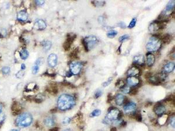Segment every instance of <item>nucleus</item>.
<instances>
[{
  "label": "nucleus",
  "mask_w": 175,
  "mask_h": 131,
  "mask_svg": "<svg viewBox=\"0 0 175 131\" xmlns=\"http://www.w3.org/2000/svg\"><path fill=\"white\" fill-rule=\"evenodd\" d=\"M163 41L161 39L160 34H151L146 40L145 49L146 52H151V53H157L163 47Z\"/></svg>",
  "instance_id": "obj_2"
},
{
  "label": "nucleus",
  "mask_w": 175,
  "mask_h": 131,
  "mask_svg": "<svg viewBox=\"0 0 175 131\" xmlns=\"http://www.w3.org/2000/svg\"><path fill=\"white\" fill-rule=\"evenodd\" d=\"M10 131H19L18 128H13V129H11Z\"/></svg>",
  "instance_id": "obj_48"
},
{
  "label": "nucleus",
  "mask_w": 175,
  "mask_h": 131,
  "mask_svg": "<svg viewBox=\"0 0 175 131\" xmlns=\"http://www.w3.org/2000/svg\"><path fill=\"white\" fill-rule=\"evenodd\" d=\"M167 20H160V19H156V20L152 21L149 25H148V32L150 34H158V32L161 31L163 28H165Z\"/></svg>",
  "instance_id": "obj_8"
},
{
  "label": "nucleus",
  "mask_w": 175,
  "mask_h": 131,
  "mask_svg": "<svg viewBox=\"0 0 175 131\" xmlns=\"http://www.w3.org/2000/svg\"><path fill=\"white\" fill-rule=\"evenodd\" d=\"M39 69H40V66L38 65V64L34 63L32 65V68H31V72H32V74H37L38 71H39Z\"/></svg>",
  "instance_id": "obj_34"
},
{
  "label": "nucleus",
  "mask_w": 175,
  "mask_h": 131,
  "mask_svg": "<svg viewBox=\"0 0 175 131\" xmlns=\"http://www.w3.org/2000/svg\"><path fill=\"white\" fill-rule=\"evenodd\" d=\"M117 35H118V32H117V30H115L114 28H112V29H110L106 32V36L107 38H109V39H113Z\"/></svg>",
  "instance_id": "obj_28"
},
{
  "label": "nucleus",
  "mask_w": 175,
  "mask_h": 131,
  "mask_svg": "<svg viewBox=\"0 0 175 131\" xmlns=\"http://www.w3.org/2000/svg\"><path fill=\"white\" fill-rule=\"evenodd\" d=\"M146 81L149 83L150 85H153V86H158V85L161 84V82H160L156 72L147 73V74H146Z\"/></svg>",
  "instance_id": "obj_15"
},
{
  "label": "nucleus",
  "mask_w": 175,
  "mask_h": 131,
  "mask_svg": "<svg viewBox=\"0 0 175 131\" xmlns=\"http://www.w3.org/2000/svg\"><path fill=\"white\" fill-rule=\"evenodd\" d=\"M145 67L148 69H151L156 63V55L151 52H146L145 53Z\"/></svg>",
  "instance_id": "obj_12"
},
{
  "label": "nucleus",
  "mask_w": 175,
  "mask_h": 131,
  "mask_svg": "<svg viewBox=\"0 0 175 131\" xmlns=\"http://www.w3.org/2000/svg\"><path fill=\"white\" fill-rule=\"evenodd\" d=\"M57 123V118L55 115H47L45 116L43 119V124L48 128H53L56 126Z\"/></svg>",
  "instance_id": "obj_16"
},
{
  "label": "nucleus",
  "mask_w": 175,
  "mask_h": 131,
  "mask_svg": "<svg viewBox=\"0 0 175 131\" xmlns=\"http://www.w3.org/2000/svg\"><path fill=\"white\" fill-rule=\"evenodd\" d=\"M125 74H126V77H129V76H136V77H140L141 74H142V69L137 67V66L131 65L130 67L127 69Z\"/></svg>",
  "instance_id": "obj_17"
},
{
  "label": "nucleus",
  "mask_w": 175,
  "mask_h": 131,
  "mask_svg": "<svg viewBox=\"0 0 175 131\" xmlns=\"http://www.w3.org/2000/svg\"><path fill=\"white\" fill-rule=\"evenodd\" d=\"M45 3H46V2H45L44 0H41V1H39V0H36V1H34V4H35L36 6H38V7L43 6Z\"/></svg>",
  "instance_id": "obj_41"
},
{
  "label": "nucleus",
  "mask_w": 175,
  "mask_h": 131,
  "mask_svg": "<svg viewBox=\"0 0 175 131\" xmlns=\"http://www.w3.org/2000/svg\"><path fill=\"white\" fill-rule=\"evenodd\" d=\"M18 52H19V56H20L21 60H26V59L29 57V52H28V50L26 49L25 47H22Z\"/></svg>",
  "instance_id": "obj_24"
},
{
  "label": "nucleus",
  "mask_w": 175,
  "mask_h": 131,
  "mask_svg": "<svg viewBox=\"0 0 175 131\" xmlns=\"http://www.w3.org/2000/svg\"><path fill=\"white\" fill-rule=\"evenodd\" d=\"M128 100V98L125 96V95H123L120 92H118V93H116L114 95L113 97V102H114V105L116 107H118V108H120L125 104V102Z\"/></svg>",
  "instance_id": "obj_14"
},
{
  "label": "nucleus",
  "mask_w": 175,
  "mask_h": 131,
  "mask_svg": "<svg viewBox=\"0 0 175 131\" xmlns=\"http://www.w3.org/2000/svg\"><path fill=\"white\" fill-rule=\"evenodd\" d=\"M0 35H1V37H7V35H8V30H7V28H1L0 29Z\"/></svg>",
  "instance_id": "obj_38"
},
{
  "label": "nucleus",
  "mask_w": 175,
  "mask_h": 131,
  "mask_svg": "<svg viewBox=\"0 0 175 131\" xmlns=\"http://www.w3.org/2000/svg\"><path fill=\"white\" fill-rule=\"evenodd\" d=\"M101 113H102L101 109H99V108H95V109H93V110L89 113V117H90V118L99 117V116L101 115Z\"/></svg>",
  "instance_id": "obj_27"
},
{
  "label": "nucleus",
  "mask_w": 175,
  "mask_h": 131,
  "mask_svg": "<svg viewBox=\"0 0 175 131\" xmlns=\"http://www.w3.org/2000/svg\"><path fill=\"white\" fill-rule=\"evenodd\" d=\"M103 95V92H102V90L101 89H97V90H95V92H94V98L95 99H98V98H100Z\"/></svg>",
  "instance_id": "obj_36"
},
{
  "label": "nucleus",
  "mask_w": 175,
  "mask_h": 131,
  "mask_svg": "<svg viewBox=\"0 0 175 131\" xmlns=\"http://www.w3.org/2000/svg\"><path fill=\"white\" fill-rule=\"evenodd\" d=\"M118 26H119V28H121V29H126L127 28V25L125 24L124 21H120V22H118Z\"/></svg>",
  "instance_id": "obj_44"
},
{
  "label": "nucleus",
  "mask_w": 175,
  "mask_h": 131,
  "mask_svg": "<svg viewBox=\"0 0 175 131\" xmlns=\"http://www.w3.org/2000/svg\"><path fill=\"white\" fill-rule=\"evenodd\" d=\"M77 104V95L75 93L64 92L57 97L56 109L60 112H67L72 110Z\"/></svg>",
  "instance_id": "obj_1"
},
{
  "label": "nucleus",
  "mask_w": 175,
  "mask_h": 131,
  "mask_svg": "<svg viewBox=\"0 0 175 131\" xmlns=\"http://www.w3.org/2000/svg\"><path fill=\"white\" fill-rule=\"evenodd\" d=\"M84 69V62L81 60H71L68 63V71L73 77H78L82 74Z\"/></svg>",
  "instance_id": "obj_5"
},
{
  "label": "nucleus",
  "mask_w": 175,
  "mask_h": 131,
  "mask_svg": "<svg viewBox=\"0 0 175 131\" xmlns=\"http://www.w3.org/2000/svg\"><path fill=\"white\" fill-rule=\"evenodd\" d=\"M24 75H25V71H23V70H19L18 72L16 73L15 77H16V78H18V79H21V78H22Z\"/></svg>",
  "instance_id": "obj_39"
},
{
  "label": "nucleus",
  "mask_w": 175,
  "mask_h": 131,
  "mask_svg": "<svg viewBox=\"0 0 175 131\" xmlns=\"http://www.w3.org/2000/svg\"><path fill=\"white\" fill-rule=\"evenodd\" d=\"M156 73H157V76H158V78H159L160 82H161V84L162 83H165L167 80L169 79V75L163 73L162 71H158V72H156Z\"/></svg>",
  "instance_id": "obj_25"
},
{
  "label": "nucleus",
  "mask_w": 175,
  "mask_h": 131,
  "mask_svg": "<svg viewBox=\"0 0 175 131\" xmlns=\"http://www.w3.org/2000/svg\"><path fill=\"white\" fill-rule=\"evenodd\" d=\"M33 123V116L28 112H22L18 114L14 121V124L18 128H27Z\"/></svg>",
  "instance_id": "obj_3"
},
{
  "label": "nucleus",
  "mask_w": 175,
  "mask_h": 131,
  "mask_svg": "<svg viewBox=\"0 0 175 131\" xmlns=\"http://www.w3.org/2000/svg\"><path fill=\"white\" fill-rule=\"evenodd\" d=\"M33 28L35 30H38V31H43L47 28V22L44 20V19L38 18L35 20L34 24H33Z\"/></svg>",
  "instance_id": "obj_20"
},
{
  "label": "nucleus",
  "mask_w": 175,
  "mask_h": 131,
  "mask_svg": "<svg viewBox=\"0 0 175 131\" xmlns=\"http://www.w3.org/2000/svg\"><path fill=\"white\" fill-rule=\"evenodd\" d=\"M166 124L168 125L172 130H174V127H175V115H174V113H171L168 115Z\"/></svg>",
  "instance_id": "obj_23"
},
{
  "label": "nucleus",
  "mask_w": 175,
  "mask_h": 131,
  "mask_svg": "<svg viewBox=\"0 0 175 131\" xmlns=\"http://www.w3.org/2000/svg\"><path fill=\"white\" fill-rule=\"evenodd\" d=\"M36 87H37V85H36V83H35V82H29L25 86V90H26V91H33V90H34Z\"/></svg>",
  "instance_id": "obj_29"
},
{
  "label": "nucleus",
  "mask_w": 175,
  "mask_h": 131,
  "mask_svg": "<svg viewBox=\"0 0 175 131\" xmlns=\"http://www.w3.org/2000/svg\"><path fill=\"white\" fill-rule=\"evenodd\" d=\"M167 118H168V114H165V115H162L160 117H157L156 123H158V125L163 126L167 123Z\"/></svg>",
  "instance_id": "obj_26"
},
{
  "label": "nucleus",
  "mask_w": 175,
  "mask_h": 131,
  "mask_svg": "<svg viewBox=\"0 0 175 131\" xmlns=\"http://www.w3.org/2000/svg\"><path fill=\"white\" fill-rule=\"evenodd\" d=\"M47 64L51 69L56 68V66L58 65V55L55 53L49 54L48 57H47Z\"/></svg>",
  "instance_id": "obj_18"
},
{
  "label": "nucleus",
  "mask_w": 175,
  "mask_h": 131,
  "mask_svg": "<svg viewBox=\"0 0 175 131\" xmlns=\"http://www.w3.org/2000/svg\"><path fill=\"white\" fill-rule=\"evenodd\" d=\"M152 111H153V114H154L156 117H160V116L165 115V114H168L166 104H164L163 102H157V103L153 106Z\"/></svg>",
  "instance_id": "obj_10"
},
{
  "label": "nucleus",
  "mask_w": 175,
  "mask_h": 131,
  "mask_svg": "<svg viewBox=\"0 0 175 131\" xmlns=\"http://www.w3.org/2000/svg\"><path fill=\"white\" fill-rule=\"evenodd\" d=\"M129 39H130V35H129V34H123V35H121L120 38H119V42L122 44L123 42L128 41Z\"/></svg>",
  "instance_id": "obj_33"
},
{
  "label": "nucleus",
  "mask_w": 175,
  "mask_h": 131,
  "mask_svg": "<svg viewBox=\"0 0 175 131\" xmlns=\"http://www.w3.org/2000/svg\"><path fill=\"white\" fill-rule=\"evenodd\" d=\"M71 122H72V117H70V116H65V117L62 119V124L63 125H68Z\"/></svg>",
  "instance_id": "obj_32"
},
{
  "label": "nucleus",
  "mask_w": 175,
  "mask_h": 131,
  "mask_svg": "<svg viewBox=\"0 0 175 131\" xmlns=\"http://www.w3.org/2000/svg\"><path fill=\"white\" fill-rule=\"evenodd\" d=\"M40 45H41V47L44 52L49 51V50L52 48V42L50 41V40H43Z\"/></svg>",
  "instance_id": "obj_22"
},
{
  "label": "nucleus",
  "mask_w": 175,
  "mask_h": 131,
  "mask_svg": "<svg viewBox=\"0 0 175 131\" xmlns=\"http://www.w3.org/2000/svg\"><path fill=\"white\" fill-rule=\"evenodd\" d=\"M1 73L4 76L9 75L11 73V67L10 66H3V67L1 68Z\"/></svg>",
  "instance_id": "obj_30"
},
{
  "label": "nucleus",
  "mask_w": 175,
  "mask_h": 131,
  "mask_svg": "<svg viewBox=\"0 0 175 131\" xmlns=\"http://www.w3.org/2000/svg\"><path fill=\"white\" fill-rule=\"evenodd\" d=\"M121 108H122L121 111H122V113H123V115L129 116V117H132V118L135 116L136 113L139 112L137 103H136L135 101H133V100H131V99L127 100V101L125 102V104H124Z\"/></svg>",
  "instance_id": "obj_4"
},
{
  "label": "nucleus",
  "mask_w": 175,
  "mask_h": 131,
  "mask_svg": "<svg viewBox=\"0 0 175 131\" xmlns=\"http://www.w3.org/2000/svg\"><path fill=\"white\" fill-rule=\"evenodd\" d=\"M0 113H3V104L0 102Z\"/></svg>",
  "instance_id": "obj_46"
},
{
  "label": "nucleus",
  "mask_w": 175,
  "mask_h": 131,
  "mask_svg": "<svg viewBox=\"0 0 175 131\" xmlns=\"http://www.w3.org/2000/svg\"><path fill=\"white\" fill-rule=\"evenodd\" d=\"M5 119H6L5 114H4V113H0V127L3 125L4 121H5Z\"/></svg>",
  "instance_id": "obj_40"
},
{
  "label": "nucleus",
  "mask_w": 175,
  "mask_h": 131,
  "mask_svg": "<svg viewBox=\"0 0 175 131\" xmlns=\"http://www.w3.org/2000/svg\"><path fill=\"white\" fill-rule=\"evenodd\" d=\"M174 69H175L174 60H166L161 65L160 71H162V72L165 73V74L169 75V74H171V73L174 72Z\"/></svg>",
  "instance_id": "obj_11"
},
{
  "label": "nucleus",
  "mask_w": 175,
  "mask_h": 131,
  "mask_svg": "<svg viewBox=\"0 0 175 131\" xmlns=\"http://www.w3.org/2000/svg\"><path fill=\"white\" fill-rule=\"evenodd\" d=\"M132 65L137 66V67L142 69L143 67H145V57L144 54L138 53L136 55L133 56L132 58Z\"/></svg>",
  "instance_id": "obj_13"
},
{
  "label": "nucleus",
  "mask_w": 175,
  "mask_h": 131,
  "mask_svg": "<svg viewBox=\"0 0 175 131\" xmlns=\"http://www.w3.org/2000/svg\"><path fill=\"white\" fill-rule=\"evenodd\" d=\"M25 69H26V65H25L24 63H22V64H21V68H20V70L25 71Z\"/></svg>",
  "instance_id": "obj_45"
},
{
  "label": "nucleus",
  "mask_w": 175,
  "mask_h": 131,
  "mask_svg": "<svg viewBox=\"0 0 175 131\" xmlns=\"http://www.w3.org/2000/svg\"><path fill=\"white\" fill-rule=\"evenodd\" d=\"M35 99H37L38 102H42L43 100L45 99V96L43 94H38L36 97H35Z\"/></svg>",
  "instance_id": "obj_42"
},
{
  "label": "nucleus",
  "mask_w": 175,
  "mask_h": 131,
  "mask_svg": "<svg viewBox=\"0 0 175 131\" xmlns=\"http://www.w3.org/2000/svg\"><path fill=\"white\" fill-rule=\"evenodd\" d=\"M16 20L20 23H26L29 20V15H28L27 11L26 10H19L17 11V14H16Z\"/></svg>",
  "instance_id": "obj_19"
},
{
  "label": "nucleus",
  "mask_w": 175,
  "mask_h": 131,
  "mask_svg": "<svg viewBox=\"0 0 175 131\" xmlns=\"http://www.w3.org/2000/svg\"><path fill=\"white\" fill-rule=\"evenodd\" d=\"M136 24H137V18L133 17L131 19L130 22L128 23V25H127V28H128V29H133V28L136 26Z\"/></svg>",
  "instance_id": "obj_31"
},
{
  "label": "nucleus",
  "mask_w": 175,
  "mask_h": 131,
  "mask_svg": "<svg viewBox=\"0 0 175 131\" xmlns=\"http://www.w3.org/2000/svg\"><path fill=\"white\" fill-rule=\"evenodd\" d=\"M124 83L128 87L136 90L141 86V79L140 77H136V76H129V77H125Z\"/></svg>",
  "instance_id": "obj_9"
},
{
  "label": "nucleus",
  "mask_w": 175,
  "mask_h": 131,
  "mask_svg": "<svg viewBox=\"0 0 175 131\" xmlns=\"http://www.w3.org/2000/svg\"><path fill=\"white\" fill-rule=\"evenodd\" d=\"M118 90H119V92L120 93H122L123 95H134L136 93V90L135 89H132V88H130V87H128L127 85H122V86H120L118 88Z\"/></svg>",
  "instance_id": "obj_21"
},
{
  "label": "nucleus",
  "mask_w": 175,
  "mask_h": 131,
  "mask_svg": "<svg viewBox=\"0 0 175 131\" xmlns=\"http://www.w3.org/2000/svg\"><path fill=\"white\" fill-rule=\"evenodd\" d=\"M60 131H72V129H70V128H64V129H62Z\"/></svg>",
  "instance_id": "obj_47"
},
{
  "label": "nucleus",
  "mask_w": 175,
  "mask_h": 131,
  "mask_svg": "<svg viewBox=\"0 0 175 131\" xmlns=\"http://www.w3.org/2000/svg\"><path fill=\"white\" fill-rule=\"evenodd\" d=\"M122 117H123V113H122L121 109L116 106L112 105L108 108V110H107L106 115H105L104 118L106 119V120H108L112 125V122H114V121H116L117 119H120Z\"/></svg>",
  "instance_id": "obj_7"
},
{
  "label": "nucleus",
  "mask_w": 175,
  "mask_h": 131,
  "mask_svg": "<svg viewBox=\"0 0 175 131\" xmlns=\"http://www.w3.org/2000/svg\"><path fill=\"white\" fill-rule=\"evenodd\" d=\"M99 43V39L95 35H87L82 39V46L86 52H90L97 46Z\"/></svg>",
  "instance_id": "obj_6"
},
{
  "label": "nucleus",
  "mask_w": 175,
  "mask_h": 131,
  "mask_svg": "<svg viewBox=\"0 0 175 131\" xmlns=\"http://www.w3.org/2000/svg\"><path fill=\"white\" fill-rule=\"evenodd\" d=\"M98 22H99L100 24L104 25V23H105V16H103V15H100L99 17H98Z\"/></svg>",
  "instance_id": "obj_43"
},
{
  "label": "nucleus",
  "mask_w": 175,
  "mask_h": 131,
  "mask_svg": "<svg viewBox=\"0 0 175 131\" xmlns=\"http://www.w3.org/2000/svg\"><path fill=\"white\" fill-rule=\"evenodd\" d=\"M112 81H113V77H109L108 79L106 80V81H104L102 83V87L103 88H106V87H108L110 84L112 83Z\"/></svg>",
  "instance_id": "obj_35"
},
{
  "label": "nucleus",
  "mask_w": 175,
  "mask_h": 131,
  "mask_svg": "<svg viewBox=\"0 0 175 131\" xmlns=\"http://www.w3.org/2000/svg\"><path fill=\"white\" fill-rule=\"evenodd\" d=\"M99 131H102V130H99Z\"/></svg>",
  "instance_id": "obj_49"
},
{
  "label": "nucleus",
  "mask_w": 175,
  "mask_h": 131,
  "mask_svg": "<svg viewBox=\"0 0 175 131\" xmlns=\"http://www.w3.org/2000/svg\"><path fill=\"white\" fill-rule=\"evenodd\" d=\"M105 3H106V2L105 1H92V4L94 6H96V7H102V6H104L105 5Z\"/></svg>",
  "instance_id": "obj_37"
}]
</instances>
